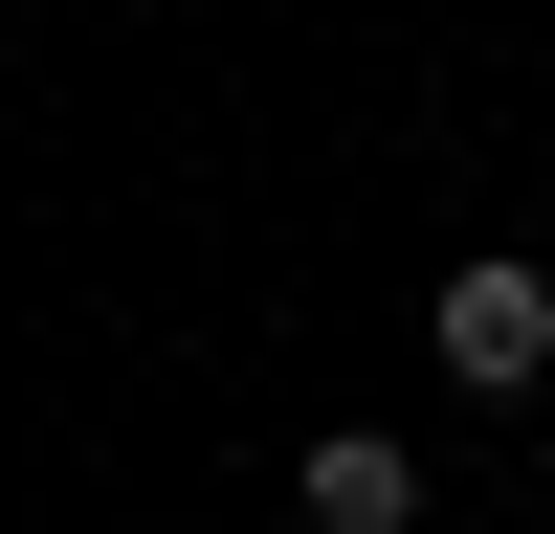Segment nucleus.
<instances>
[{"label":"nucleus","mask_w":555,"mask_h":534,"mask_svg":"<svg viewBox=\"0 0 555 534\" xmlns=\"http://www.w3.org/2000/svg\"><path fill=\"white\" fill-rule=\"evenodd\" d=\"M423 334H444V379H489V400H512L533 356H555V267H512V245H489V267H444V312H423Z\"/></svg>","instance_id":"nucleus-1"},{"label":"nucleus","mask_w":555,"mask_h":534,"mask_svg":"<svg viewBox=\"0 0 555 534\" xmlns=\"http://www.w3.org/2000/svg\"><path fill=\"white\" fill-rule=\"evenodd\" d=\"M289 512H311V534H423V445H378V423H334V445L289 468Z\"/></svg>","instance_id":"nucleus-2"}]
</instances>
